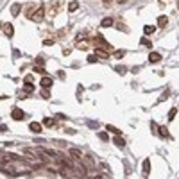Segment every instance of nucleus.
Here are the masks:
<instances>
[{"mask_svg": "<svg viewBox=\"0 0 179 179\" xmlns=\"http://www.w3.org/2000/svg\"><path fill=\"white\" fill-rule=\"evenodd\" d=\"M158 129H160V136H163V138H167V136H168V131H167L165 125H161V127H158Z\"/></svg>", "mask_w": 179, "mask_h": 179, "instance_id": "dca6fc26", "label": "nucleus"}, {"mask_svg": "<svg viewBox=\"0 0 179 179\" xmlns=\"http://www.w3.org/2000/svg\"><path fill=\"white\" fill-rule=\"evenodd\" d=\"M11 117H13V120H23V118H25V113H23L22 109L15 108V109L11 111Z\"/></svg>", "mask_w": 179, "mask_h": 179, "instance_id": "f03ea898", "label": "nucleus"}, {"mask_svg": "<svg viewBox=\"0 0 179 179\" xmlns=\"http://www.w3.org/2000/svg\"><path fill=\"white\" fill-rule=\"evenodd\" d=\"M125 56V50H115V57H118V59H122Z\"/></svg>", "mask_w": 179, "mask_h": 179, "instance_id": "412c9836", "label": "nucleus"}, {"mask_svg": "<svg viewBox=\"0 0 179 179\" xmlns=\"http://www.w3.org/2000/svg\"><path fill=\"white\" fill-rule=\"evenodd\" d=\"M95 56L100 57V59H108V50H102V48H95Z\"/></svg>", "mask_w": 179, "mask_h": 179, "instance_id": "6e6552de", "label": "nucleus"}, {"mask_svg": "<svg viewBox=\"0 0 179 179\" xmlns=\"http://www.w3.org/2000/svg\"><path fill=\"white\" fill-rule=\"evenodd\" d=\"M154 30H156V27H154V25H145V27H143V34H145V36H149V34H152V32H154Z\"/></svg>", "mask_w": 179, "mask_h": 179, "instance_id": "9d476101", "label": "nucleus"}, {"mask_svg": "<svg viewBox=\"0 0 179 179\" xmlns=\"http://www.w3.org/2000/svg\"><path fill=\"white\" fill-rule=\"evenodd\" d=\"M97 59H99L97 56H90V57H88V63H97Z\"/></svg>", "mask_w": 179, "mask_h": 179, "instance_id": "bb28decb", "label": "nucleus"}, {"mask_svg": "<svg viewBox=\"0 0 179 179\" xmlns=\"http://www.w3.org/2000/svg\"><path fill=\"white\" fill-rule=\"evenodd\" d=\"M2 29H4V34H6L7 38H13V25H11V23H4Z\"/></svg>", "mask_w": 179, "mask_h": 179, "instance_id": "39448f33", "label": "nucleus"}, {"mask_svg": "<svg viewBox=\"0 0 179 179\" xmlns=\"http://www.w3.org/2000/svg\"><path fill=\"white\" fill-rule=\"evenodd\" d=\"M115 145H117V147H124L125 145V140L122 138L120 134H117V138H115Z\"/></svg>", "mask_w": 179, "mask_h": 179, "instance_id": "f8f14e48", "label": "nucleus"}, {"mask_svg": "<svg viewBox=\"0 0 179 179\" xmlns=\"http://www.w3.org/2000/svg\"><path fill=\"white\" fill-rule=\"evenodd\" d=\"M142 45H145V47H149V48L152 47V43H151V41L147 39V38H142Z\"/></svg>", "mask_w": 179, "mask_h": 179, "instance_id": "4be33fe9", "label": "nucleus"}, {"mask_svg": "<svg viewBox=\"0 0 179 179\" xmlns=\"http://www.w3.org/2000/svg\"><path fill=\"white\" fill-rule=\"evenodd\" d=\"M23 90H25L27 93H32V91H34V86H32V82H25V86H23Z\"/></svg>", "mask_w": 179, "mask_h": 179, "instance_id": "2eb2a0df", "label": "nucleus"}, {"mask_svg": "<svg viewBox=\"0 0 179 179\" xmlns=\"http://www.w3.org/2000/svg\"><path fill=\"white\" fill-rule=\"evenodd\" d=\"M43 45H47V47H50V45H54V41H52V39H45V41H43Z\"/></svg>", "mask_w": 179, "mask_h": 179, "instance_id": "c85d7f7f", "label": "nucleus"}, {"mask_svg": "<svg viewBox=\"0 0 179 179\" xmlns=\"http://www.w3.org/2000/svg\"><path fill=\"white\" fill-rule=\"evenodd\" d=\"M11 13H13V15H15V16H16V15H18V13H20V4H15V6H13V7H11Z\"/></svg>", "mask_w": 179, "mask_h": 179, "instance_id": "aec40b11", "label": "nucleus"}, {"mask_svg": "<svg viewBox=\"0 0 179 179\" xmlns=\"http://www.w3.org/2000/svg\"><path fill=\"white\" fill-rule=\"evenodd\" d=\"M177 9H179V0H177Z\"/></svg>", "mask_w": 179, "mask_h": 179, "instance_id": "473e14b6", "label": "nucleus"}, {"mask_svg": "<svg viewBox=\"0 0 179 179\" xmlns=\"http://www.w3.org/2000/svg\"><path fill=\"white\" fill-rule=\"evenodd\" d=\"M43 16H45V7H43V6H39V7H38V11H36V13H32L29 18H30V20H34V22H41V20H43Z\"/></svg>", "mask_w": 179, "mask_h": 179, "instance_id": "f257e3e1", "label": "nucleus"}, {"mask_svg": "<svg viewBox=\"0 0 179 179\" xmlns=\"http://www.w3.org/2000/svg\"><path fill=\"white\" fill-rule=\"evenodd\" d=\"M102 2H104V4H106V6H109V4L113 2V0H102Z\"/></svg>", "mask_w": 179, "mask_h": 179, "instance_id": "2f4dec72", "label": "nucleus"}, {"mask_svg": "<svg viewBox=\"0 0 179 179\" xmlns=\"http://www.w3.org/2000/svg\"><path fill=\"white\" fill-rule=\"evenodd\" d=\"M149 170H151V161L145 160L143 161V176H149Z\"/></svg>", "mask_w": 179, "mask_h": 179, "instance_id": "9b49d317", "label": "nucleus"}, {"mask_svg": "<svg viewBox=\"0 0 179 179\" xmlns=\"http://www.w3.org/2000/svg\"><path fill=\"white\" fill-rule=\"evenodd\" d=\"M176 113H177L176 108H172L170 111H168V120H174V118H176Z\"/></svg>", "mask_w": 179, "mask_h": 179, "instance_id": "f3484780", "label": "nucleus"}, {"mask_svg": "<svg viewBox=\"0 0 179 179\" xmlns=\"http://www.w3.org/2000/svg\"><path fill=\"white\" fill-rule=\"evenodd\" d=\"M52 84H54V79H52V77H47V75L39 81V86H41V88H47V90L52 86Z\"/></svg>", "mask_w": 179, "mask_h": 179, "instance_id": "7ed1b4c3", "label": "nucleus"}, {"mask_svg": "<svg viewBox=\"0 0 179 179\" xmlns=\"http://www.w3.org/2000/svg\"><path fill=\"white\" fill-rule=\"evenodd\" d=\"M149 61L151 63H160L161 61V54H158V52H151V54H149Z\"/></svg>", "mask_w": 179, "mask_h": 179, "instance_id": "0eeeda50", "label": "nucleus"}, {"mask_svg": "<svg viewBox=\"0 0 179 179\" xmlns=\"http://www.w3.org/2000/svg\"><path fill=\"white\" fill-rule=\"evenodd\" d=\"M29 129L32 131V133H36V134H39V133H41V124H38V122H30V124H29Z\"/></svg>", "mask_w": 179, "mask_h": 179, "instance_id": "423d86ee", "label": "nucleus"}, {"mask_svg": "<svg viewBox=\"0 0 179 179\" xmlns=\"http://www.w3.org/2000/svg\"><path fill=\"white\" fill-rule=\"evenodd\" d=\"M25 82H32V75H27V77H25Z\"/></svg>", "mask_w": 179, "mask_h": 179, "instance_id": "7c9ffc66", "label": "nucleus"}, {"mask_svg": "<svg viewBox=\"0 0 179 179\" xmlns=\"http://www.w3.org/2000/svg\"><path fill=\"white\" fill-rule=\"evenodd\" d=\"M167 23H168L167 16H160V18H158V25H160V27H167Z\"/></svg>", "mask_w": 179, "mask_h": 179, "instance_id": "ddd939ff", "label": "nucleus"}, {"mask_svg": "<svg viewBox=\"0 0 179 179\" xmlns=\"http://www.w3.org/2000/svg\"><path fill=\"white\" fill-rule=\"evenodd\" d=\"M77 7H79V2H75V0H73V2H70V4H68V11L72 13V11H75Z\"/></svg>", "mask_w": 179, "mask_h": 179, "instance_id": "4468645a", "label": "nucleus"}, {"mask_svg": "<svg viewBox=\"0 0 179 179\" xmlns=\"http://www.w3.org/2000/svg\"><path fill=\"white\" fill-rule=\"evenodd\" d=\"M111 25H113V18H104L102 22H100V27H104V29H106V27H111Z\"/></svg>", "mask_w": 179, "mask_h": 179, "instance_id": "1a4fd4ad", "label": "nucleus"}, {"mask_svg": "<svg viewBox=\"0 0 179 179\" xmlns=\"http://www.w3.org/2000/svg\"><path fill=\"white\" fill-rule=\"evenodd\" d=\"M108 131H111V133H115V134H120V129L113 127V125H108Z\"/></svg>", "mask_w": 179, "mask_h": 179, "instance_id": "5701e85b", "label": "nucleus"}, {"mask_svg": "<svg viewBox=\"0 0 179 179\" xmlns=\"http://www.w3.org/2000/svg\"><path fill=\"white\" fill-rule=\"evenodd\" d=\"M99 138H100V140H108V134H106V133H100Z\"/></svg>", "mask_w": 179, "mask_h": 179, "instance_id": "c756f323", "label": "nucleus"}, {"mask_svg": "<svg viewBox=\"0 0 179 179\" xmlns=\"http://www.w3.org/2000/svg\"><path fill=\"white\" fill-rule=\"evenodd\" d=\"M117 29H118V30H124V32H129V29L125 27L124 23H118V25H117Z\"/></svg>", "mask_w": 179, "mask_h": 179, "instance_id": "b1692460", "label": "nucleus"}, {"mask_svg": "<svg viewBox=\"0 0 179 179\" xmlns=\"http://www.w3.org/2000/svg\"><path fill=\"white\" fill-rule=\"evenodd\" d=\"M70 156L73 158V160H81L82 158V152H81V149H77V147H73V149H70Z\"/></svg>", "mask_w": 179, "mask_h": 179, "instance_id": "20e7f679", "label": "nucleus"}, {"mask_svg": "<svg viewBox=\"0 0 179 179\" xmlns=\"http://www.w3.org/2000/svg\"><path fill=\"white\" fill-rule=\"evenodd\" d=\"M43 125H47V127H52V125H54V118H45V120H43Z\"/></svg>", "mask_w": 179, "mask_h": 179, "instance_id": "6ab92c4d", "label": "nucleus"}, {"mask_svg": "<svg viewBox=\"0 0 179 179\" xmlns=\"http://www.w3.org/2000/svg\"><path fill=\"white\" fill-rule=\"evenodd\" d=\"M117 72H118V73H125V72H127V68H125V66H117Z\"/></svg>", "mask_w": 179, "mask_h": 179, "instance_id": "a878e982", "label": "nucleus"}, {"mask_svg": "<svg viewBox=\"0 0 179 179\" xmlns=\"http://www.w3.org/2000/svg\"><path fill=\"white\" fill-rule=\"evenodd\" d=\"M41 97H43V99H48V97H50V93H48L47 88H43V91H41Z\"/></svg>", "mask_w": 179, "mask_h": 179, "instance_id": "393cba45", "label": "nucleus"}, {"mask_svg": "<svg viewBox=\"0 0 179 179\" xmlns=\"http://www.w3.org/2000/svg\"><path fill=\"white\" fill-rule=\"evenodd\" d=\"M36 63H38V65H41V66H43V65H45V59H43V57H38V59H36Z\"/></svg>", "mask_w": 179, "mask_h": 179, "instance_id": "cd10ccee", "label": "nucleus"}, {"mask_svg": "<svg viewBox=\"0 0 179 179\" xmlns=\"http://www.w3.org/2000/svg\"><path fill=\"white\" fill-rule=\"evenodd\" d=\"M34 72H36V73H41V75H45V68L41 66V65H39V66L34 65Z\"/></svg>", "mask_w": 179, "mask_h": 179, "instance_id": "a211bd4d", "label": "nucleus"}]
</instances>
